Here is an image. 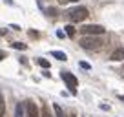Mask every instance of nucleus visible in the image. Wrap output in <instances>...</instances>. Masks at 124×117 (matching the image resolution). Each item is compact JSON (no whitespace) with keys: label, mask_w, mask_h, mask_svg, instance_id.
Wrapping results in <instances>:
<instances>
[{"label":"nucleus","mask_w":124,"mask_h":117,"mask_svg":"<svg viewBox=\"0 0 124 117\" xmlns=\"http://www.w3.org/2000/svg\"><path fill=\"white\" fill-rule=\"evenodd\" d=\"M78 44H80V48H84V50H101V48L104 46V40L99 35H84L78 40Z\"/></svg>","instance_id":"obj_1"},{"label":"nucleus","mask_w":124,"mask_h":117,"mask_svg":"<svg viewBox=\"0 0 124 117\" xmlns=\"http://www.w3.org/2000/svg\"><path fill=\"white\" fill-rule=\"evenodd\" d=\"M89 17V11L88 8H84V6H78V8H73L68 11V18H70V22H82V20H86Z\"/></svg>","instance_id":"obj_2"},{"label":"nucleus","mask_w":124,"mask_h":117,"mask_svg":"<svg viewBox=\"0 0 124 117\" xmlns=\"http://www.w3.org/2000/svg\"><path fill=\"white\" fill-rule=\"evenodd\" d=\"M78 31L82 33V35H104L106 33V29L102 26H99V24H88V26H82Z\"/></svg>","instance_id":"obj_3"},{"label":"nucleus","mask_w":124,"mask_h":117,"mask_svg":"<svg viewBox=\"0 0 124 117\" xmlns=\"http://www.w3.org/2000/svg\"><path fill=\"white\" fill-rule=\"evenodd\" d=\"M62 81L68 84V88H70L71 93H77V84H78V81H77V77H75L73 73H70V71H62Z\"/></svg>","instance_id":"obj_4"},{"label":"nucleus","mask_w":124,"mask_h":117,"mask_svg":"<svg viewBox=\"0 0 124 117\" xmlns=\"http://www.w3.org/2000/svg\"><path fill=\"white\" fill-rule=\"evenodd\" d=\"M26 106H27V117H42V112H39V108H37V102L27 101Z\"/></svg>","instance_id":"obj_5"},{"label":"nucleus","mask_w":124,"mask_h":117,"mask_svg":"<svg viewBox=\"0 0 124 117\" xmlns=\"http://www.w3.org/2000/svg\"><path fill=\"white\" fill-rule=\"evenodd\" d=\"M109 60H113V62H122L124 60V48H117V50L109 55Z\"/></svg>","instance_id":"obj_6"},{"label":"nucleus","mask_w":124,"mask_h":117,"mask_svg":"<svg viewBox=\"0 0 124 117\" xmlns=\"http://www.w3.org/2000/svg\"><path fill=\"white\" fill-rule=\"evenodd\" d=\"M26 112H27L26 102H18L15 106V117H26Z\"/></svg>","instance_id":"obj_7"},{"label":"nucleus","mask_w":124,"mask_h":117,"mask_svg":"<svg viewBox=\"0 0 124 117\" xmlns=\"http://www.w3.org/2000/svg\"><path fill=\"white\" fill-rule=\"evenodd\" d=\"M51 57H55V58H58V60H68V55L64 53V51H51Z\"/></svg>","instance_id":"obj_8"},{"label":"nucleus","mask_w":124,"mask_h":117,"mask_svg":"<svg viewBox=\"0 0 124 117\" xmlns=\"http://www.w3.org/2000/svg\"><path fill=\"white\" fill-rule=\"evenodd\" d=\"M4 113H6V101H4L2 92H0V117H4Z\"/></svg>","instance_id":"obj_9"},{"label":"nucleus","mask_w":124,"mask_h":117,"mask_svg":"<svg viewBox=\"0 0 124 117\" xmlns=\"http://www.w3.org/2000/svg\"><path fill=\"white\" fill-rule=\"evenodd\" d=\"M53 112H55V117H66L64 115V110H62L58 104H53Z\"/></svg>","instance_id":"obj_10"},{"label":"nucleus","mask_w":124,"mask_h":117,"mask_svg":"<svg viewBox=\"0 0 124 117\" xmlns=\"http://www.w3.org/2000/svg\"><path fill=\"white\" fill-rule=\"evenodd\" d=\"M64 29H66V35H68V37H75V33H77V29H75V27L71 26V24H68V26L64 27Z\"/></svg>","instance_id":"obj_11"},{"label":"nucleus","mask_w":124,"mask_h":117,"mask_svg":"<svg viewBox=\"0 0 124 117\" xmlns=\"http://www.w3.org/2000/svg\"><path fill=\"white\" fill-rule=\"evenodd\" d=\"M37 64H39V66H42V68H46V70L49 68V60H46V58H42V57L37 58Z\"/></svg>","instance_id":"obj_12"},{"label":"nucleus","mask_w":124,"mask_h":117,"mask_svg":"<svg viewBox=\"0 0 124 117\" xmlns=\"http://www.w3.org/2000/svg\"><path fill=\"white\" fill-rule=\"evenodd\" d=\"M42 117H53V113L49 112V106H42Z\"/></svg>","instance_id":"obj_13"},{"label":"nucleus","mask_w":124,"mask_h":117,"mask_svg":"<svg viewBox=\"0 0 124 117\" xmlns=\"http://www.w3.org/2000/svg\"><path fill=\"white\" fill-rule=\"evenodd\" d=\"M13 48H15V50H27V46L22 44V42H13Z\"/></svg>","instance_id":"obj_14"},{"label":"nucleus","mask_w":124,"mask_h":117,"mask_svg":"<svg viewBox=\"0 0 124 117\" xmlns=\"http://www.w3.org/2000/svg\"><path fill=\"white\" fill-rule=\"evenodd\" d=\"M47 13H49L51 17H57V15H58V9H55V8H49V9H47Z\"/></svg>","instance_id":"obj_15"},{"label":"nucleus","mask_w":124,"mask_h":117,"mask_svg":"<svg viewBox=\"0 0 124 117\" xmlns=\"http://www.w3.org/2000/svg\"><path fill=\"white\" fill-rule=\"evenodd\" d=\"M71 2H78V0H60V4H71Z\"/></svg>","instance_id":"obj_16"},{"label":"nucleus","mask_w":124,"mask_h":117,"mask_svg":"<svg viewBox=\"0 0 124 117\" xmlns=\"http://www.w3.org/2000/svg\"><path fill=\"white\" fill-rule=\"evenodd\" d=\"M80 66H82V68H84V70H89V68H91V66H89V64H88V62H80Z\"/></svg>","instance_id":"obj_17"},{"label":"nucleus","mask_w":124,"mask_h":117,"mask_svg":"<svg viewBox=\"0 0 124 117\" xmlns=\"http://www.w3.org/2000/svg\"><path fill=\"white\" fill-rule=\"evenodd\" d=\"M4 58H6V51L0 50V60H4Z\"/></svg>","instance_id":"obj_18"},{"label":"nucleus","mask_w":124,"mask_h":117,"mask_svg":"<svg viewBox=\"0 0 124 117\" xmlns=\"http://www.w3.org/2000/svg\"><path fill=\"white\" fill-rule=\"evenodd\" d=\"M6 2H8V4H9V6H13V0H6Z\"/></svg>","instance_id":"obj_19"},{"label":"nucleus","mask_w":124,"mask_h":117,"mask_svg":"<svg viewBox=\"0 0 124 117\" xmlns=\"http://www.w3.org/2000/svg\"><path fill=\"white\" fill-rule=\"evenodd\" d=\"M119 99H120V101H122V102H124V95H119Z\"/></svg>","instance_id":"obj_20"},{"label":"nucleus","mask_w":124,"mask_h":117,"mask_svg":"<svg viewBox=\"0 0 124 117\" xmlns=\"http://www.w3.org/2000/svg\"><path fill=\"white\" fill-rule=\"evenodd\" d=\"M68 117H77V115H75V113H70V115H68Z\"/></svg>","instance_id":"obj_21"}]
</instances>
